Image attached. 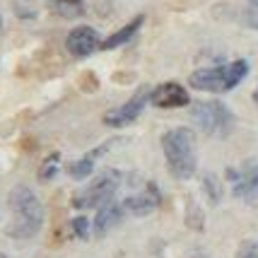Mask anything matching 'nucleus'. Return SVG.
Listing matches in <instances>:
<instances>
[{"instance_id":"7ed1b4c3","label":"nucleus","mask_w":258,"mask_h":258,"mask_svg":"<svg viewBox=\"0 0 258 258\" xmlns=\"http://www.w3.org/2000/svg\"><path fill=\"white\" fill-rule=\"evenodd\" d=\"M246 75H248V63L244 58H239V60H232V63H225V66L201 68L188 78V82H191V87L201 92L220 94V92L234 90Z\"/></svg>"},{"instance_id":"f03ea898","label":"nucleus","mask_w":258,"mask_h":258,"mask_svg":"<svg viewBox=\"0 0 258 258\" xmlns=\"http://www.w3.org/2000/svg\"><path fill=\"white\" fill-rule=\"evenodd\" d=\"M162 150L169 164L171 176L188 181L198 171V155H196V135L191 128H174L162 135Z\"/></svg>"},{"instance_id":"39448f33","label":"nucleus","mask_w":258,"mask_h":258,"mask_svg":"<svg viewBox=\"0 0 258 258\" xmlns=\"http://www.w3.org/2000/svg\"><path fill=\"white\" fill-rule=\"evenodd\" d=\"M118 183H121L118 171H101L99 179H94L87 188H82L80 193L73 196V208H78V210L80 208H97L99 210L106 203L113 201Z\"/></svg>"},{"instance_id":"dca6fc26","label":"nucleus","mask_w":258,"mask_h":258,"mask_svg":"<svg viewBox=\"0 0 258 258\" xmlns=\"http://www.w3.org/2000/svg\"><path fill=\"white\" fill-rule=\"evenodd\" d=\"M60 12H66V17H75L78 12H82V0H53Z\"/></svg>"},{"instance_id":"a211bd4d","label":"nucleus","mask_w":258,"mask_h":258,"mask_svg":"<svg viewBox=\"0 0 258 258\" xmlns=\"http://www.w3.org/2000/svg\"><path fill=\"white\" fill-rule=\"evenodd\" d=\"M234 258H258V241H244Z\"/></svg>"},{"instance_id":"f257e3e1","label":"nucleus","mask_w":258,"mask_h":258,"mask_svg":"<svg viewBox=\"0 0 258 258\" xmlns=\"http://www.w3.org/2000/svg\"><path fill=\"white\" fill-rule=\"evenodd\" d=\"M10 225L8 234L12 239H32L39 234V229L44 225V208L41 201L36 198V193L27 186H15L10 191Z\"/></svg>"},{"instance_id":"6ab92c4d","label":"nucleus","mask_w":258,"mask_h":258,"mask_svg":"<svg viewBox=\"0 0 258 258\" xmlns=\"http://www.w3.org/2000/svg\"><path fill=\"white\" fill-rule=\"evenodd\" d=\"M241 22L246 24V27H251V29H258V5L241 12Z\"/></svg>"},{"instance_id":"412c9836","label":"nucleus","mask_w":258,"mask_h":258,"mask_svg":"<svg viewBox=\"0 0 258 258\" xmlns=\"http://www.w3.org/2000/svg\"><path fill=\"white\" fill-rule=\"evenodd\" d=\"M248 3H251V5H258V0H248Z\"/></svg>"},{"instance_id":"6e6552de","label":"nucleus","mask_w":258,"mask_h":258,"mask_svg":"<svg viewBox=\"0 0 258 258\" xmlns=\"http://www.w3.org/2000/svg\"><path fill=\"white\" fill-rule=\"evenodd\" d=\"M150 101L157 109H179V106H188L191 97L179 82H164V85H157L150 92Z\"/></svg>"},{"instance_id":"4468645a","label":"nucleus","mask_w":258,"mask_h":258,"mask_svg":"<svg viewBox=\"0 0 258 258\" xmlns=\"http://www.w3.org/2000/svg\"><path fill=\"white\" fill-rule=\"evenodd\" d=\"M58 169H60V157L53 152V155H48L44 159V164L39 169V181H51L58 174Z\"/></svg>"},{"instance_id":"9b49d317","label":"nucleus","mask_w":258,"mask_h":258,"mask_svg":"<svg viewBox=\"0 0 258 258\" xmlns=\"http://www.w3.org/2000/svg\"><path fill=\"white\" fill-rule=\"evenodd\" d=\"M125 215H128V210H125V203H106L104 208H99V215H97V220H94V232H97V236H104L109 234L113 227H118L121 222L125 220Z\"/></svg>"},{"instance_id":"423d86ee","label":"nucleus","mask_w":258,"mask_h":258,"mask_svg":"<svg viewBox=\"0 0 258 258\" xmlns=\"http://www.w3.org/2000/svg\"><path fill=\"white\" fill-rule=\"evenodd\" d=\"M232 193L251 208H258V162H246L239 169H227Z\"/></svg>"},{"instance_id":"f3484780","label":"nucleus","mask_w":258,"mask_h":258,"mask_svg":"<svg viewBox=\"0 0 258 258\" xmlns=\"http://www.w3.org/2000/svg\"><path fill=\"white\" fill-rule=\"evenodd\" d=\"M70 227H73V234L78 236V239H87L90 236V222H87V217H75L73 222H70Z\"/></svg>"},{"instance_id":"9d476101","label":"nucleus","mask_w":258,"mask_h":258,"mask_svg":"<svg viewBox=\"0 0 258 258\" xmlns=\"http://www.w3.org/2000/svg\"><path fill=\"white\" fill-rule=\"evenodd\" d=\"M123 203H125V210H128V215L145 217V215L155 213V210L159 208L162 196H159V188L155 186V183H145V188H143V191L133 193V196H128Z\"/></svg>"},{"instance_id":"f8f14e48","label":"nucleus","mask_w":258,"mask_h":258,"mask_svg":"<svg viewBox=\"0 0 258 258\" xmlns=\"http://www.w3.org/2000/svg\"><path fill=\"white\" fill-rule=\"evenodd\" d=\"M143 22H145V15H138L135 20H131V22L125 24V27H121L118 32H113L109 39H104V41L99 44V48H101V51H111V48H118V46L128 44V41L133 39L135 34L140 32Z\"/></svg>"},{"instance_id":"2eb2a0df","label":"nucleus","mask_w":258,"mask_h":258,"mask_svg":"<svg viewBox=\"0 0 258 258\" xmlns=\"http://www.w3.org/2000/svg\"><path fill=\"white\" fill-rule=\"evenodd\" d=\"M203 186H205V193H208L210 203H220V201H222V188H220V181L215 179L213 174H208V176L203 179Z\"/></svg>"},{"instance_id":"ddd939ff","label":"nucleus","mask_w":258,"mask_h":258,"mask_svg":"<svg viewBox=\"0 0 258 258\" xmlns=\"http://www.w3.org/2000/svg\"><path fill=\"white\" fill-rule=\"evenodd\" d=\"M94 162H97V155H94V152L75 159V162H70V164H68V174H70V179H75V181L87 179L92 171H94Z\"/></svg>"},{"instance_id":"1a4fd4ad","label":"nucleus","mask_w":258,"mask_h":258,"mask_svg":"<svg viewBox=\"0 0 258 258\" xmlns=\"http://www.w3.org/2000/svg\"><path fill=\"white\" fill-rule=\"evenodd\" d=\"M66 48L75 58H87L99 48V34L94 32L92 27H75L73 32L68 34Z\"/></svg>"},{"instance_id":"aec40b11","label":"nucleus","mask_w":258,"mask_h":258,"mask_svg":"<svg viewBox=\"0 0 258 258\" xmlns=\"http://www.w3.org/2000/svg\"><path fill=\"white\" fill-rule=\"evenodd\" d=\"M253 101L258 104V87H256V92H253Z\"/></svg>"},{"instance_id":"20e7f679","label":"nucleus","mask_w":258,"mask_h":258,"mask_svg":"<svg viewBox=\"0 0 258 258\" xmlns=\"http://www.w3.org/2000/svg\"><path fill=\"white\" fill-rule=\"evenodd\" d=\"M191 118L203 133L220 135V138L229 135L232 125H234V116H232V111L227 109L222 101H217V99L196 101L193 109H191Z\"/></svg>"},{"instance_id":"5701e85b","label":"nucleus","mask_w":258,"mask_h":258,"mask_svg":"<svg viewBox=\"0 0 258 258\" xmlns=\"http://www.w3.org/2000/svg\"><path fill=\"white\" fill-rule=\"evenodd\" d=\"M0 27H3V20H0Z\"/></svg>"},{"instance_id":"0eeeda50","label":"nucleus","mask_w":258,"mask_h":258,"mask_svg":"<svg viewBox=\"0 0 258 258\" xmlns=\"http://www.w3.org/2000/svg\"><path fill=\"white\" fill-rule=\"evenodd\" d=\"M147 101H150V90H140L138 94H133L131 99L125 101V104H121L118 109L106 111L104 125H109V128H125V125H131L133 121H138V116L143 113Z\"/></svg>"},{"instance_id":"4be33fe9","label":"nucleus","mask_w":258,"mask_h":258,"mask_svg":"<svg viewBox=\"0 0 258 258\" xmlns=\"http://www.w3.org/2000/svg\"><path fill=\"white\" fill-rule=\"evenodd\" d=\"M0 258H8V256H3V253H0Z\"/></svg>"}]
</instances>
